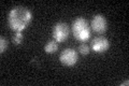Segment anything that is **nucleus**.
<instances>
[{
    "mask_svg": "<svg viewBox=\"0 0 129 86\" xmlns=\"http://www.w3.org/2000/svg\"><path fill=\"white\" fill-rule=\"evenodd\" d=\"M129 84V81H126V82H124V83H122V86H124V85H128Z\"/></svg>",
    "mask_w": 129,
    "mask_h": 86,
    "instance_id": "obj_11",
    "label": "nucleus"
},
{
    "mask_svg": "<svg viewBox=\"0 0 129 86\" xmlns=\"http://www.w3.org/2000/svg\"><path fill=\"white\" fill-rule=\"evenodd\" d=\"M72 34L76 40L85 42L90 38V26L83 17H76L72 23Z\"/></svg>",
    "mask_w": 129,
    "mask_h": 86,
    "instance_id": "obj_2",
    "label": "nucleus"
},
{
    "mask_svg": "<svg viewBox=\"0 0 129 86\" xmlns=\"http://www.w3.org/2000/svg\"><path fill=\"white\" fill-rule=\"evenodd\" d=\"M8 45H9L8 40L5 38V37H0V53H1V54H3V53L7 51Z\"/></svg>",
    "mask_w": 129,
    "mask_h": 86,
    "instance_id": "obj_8",
    "label": "nucleus"
},
{
    "mask_svg": "<svg viewBox=\"0 0 129 86\" xmlns=\"http://www.w3.org/2000/svg\"><path fill=\"white\" fill-rule=\"evenodd\" d=\"M90 27L96 34L102 35L108 29V20L102 14H96L90 22Z\"/></svg>",
    "mask_w": 129,
    "mask_h": 86,
    "instance_id": "obj_5",
    "label": "nucleus"
},
{
    "mask_svg": "<svg viewBox=\"0 0 129 86\" xmlns=\"http://www.w3.org/2000/svg\"><path fill=\"white\" fill-rule=\"evenodd\" d=\"M23 42V35H22V31H17L13 37V43L16 44V45H19L22 44Z\"/></svg>",
    "mask_w": 129,
    "mask_h": 86,
    "instance_id": "obj_10",
    "label": "nucleus"
},
{
    "mask_svg": "<svg viewBox=\"0 0 129 86\" xmlns=\"http://www.w3.org/2000/svg\"><path fill=\"white\" fill-rule=\"evenodd\" d=\"M70 35V28L67 23L58 22L53 27V38L56 42H63Z\"/></svg>",
    "mask_w": 129,
    "mask_h": 86,
    "instance_id": "obj_3",
    "label": "nucleus"
},
{
    "mask_svg": "<svg viewBox=\"0 0 129 86\" xmlns=\"http://www.w3.org/2000/svg\"><path fill=\"white\" fill-rule=\"evenodd\" d=\"M79 52L82 55H88L89 52H90V46L88 45V44H85V43L81 44V45L79 46Z\"/></svg>",
    "mask_w": 129,
    "mask_h": 86,
    "instance_id": "obj_9",
    "label": "nucleus"
},
{
    "mask_svg": "<svg viewBox=\"0 0 129 86\" xmlns=\"http://www.w3.org/2000/svg\"><path fill=\"white\" fill-rule=\"evenodd\" d=\"M59 60L63 66L71 67V66H74V65L78 63L79 55L73 48H64V50L60 53Z\"/></svg>",
    "mask_w": 129,
    "mask_h": 86,
    "instance_id": "obj_4",
    "label": "nucleus"
},
{
    "mask_svg": "<svg viewBox=\"0 0 129 86\" xmlns=\"http://www.w3.org/2000/svg\"><path fill=\"white\" fill-rule=\"evenodd\" d=\"M31 18L32 14L27 8L17 6L10 11L9 15H8V23L12 30L17 32L25 29L29 25Z\"/></svg>",
    "mask_w": 129,
    "mask_h": 86,
    "instance_id": "obj_1",
    "label": "nucleus"
},
{
    "mask_svg": "<svg viewBox=\"0 0 129 86\" xmlns=\"http://www.w3.org/2000/svg\"><path fill=\"white\" fill-rule=\"evenodd\" d=\"M57 50H58V42H56L55 40H52L50 42H47L45 44V46H44V51L47 54H53Z\"/></svg>",
    "mask_w": 129,
    "mask_h": 86,
    "instance_id": "obj_7",
    "label": "nucleus"
},
{
    "mask_svg": "<svg viewBox=\"0 0 129 86\" xmlns=\"http://www.w3.org/2000/svg\"><path fill=\"white\" fill-rule=\"evenodd\" d=\"M109 47H110V41L103 36L96 37V38L91 41L90 48L95 53H103V52L108 51Z\"/></svg>",
    "mask_w": 129,
    "mask_h": 86,
    "instance_id": "obj_6",
    "label": "nucleus"
}]
</instances>
